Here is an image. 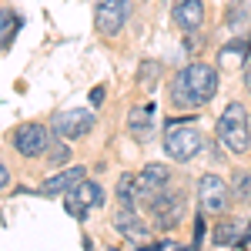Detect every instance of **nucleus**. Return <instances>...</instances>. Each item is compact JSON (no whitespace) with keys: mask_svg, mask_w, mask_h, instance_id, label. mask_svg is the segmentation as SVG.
I'll list each match as a JSON object with an SVG mask.
<instances>
[{"mask_svg":"<svg viewBox=\"0 0 251 251\" xmlns=\"http://www.w3.org/2000/svg\"><path fill=\"white\" fill-rule=\"evenodd\" d=\"M221 87V74L208 60H191L168 80V100L174 111H201L208 107Z\"/></svg>","mask_w":251,"mask_h":251,"instance_id":"nucleus-1","label":"nucleus"},{"mask_svg":"<svg viewBox=\"0 0 251 251\" xmlns=\"http://www.w3.org/2000/svg\"><path fill=\"white\" fill-rule=\"evenodd\" d=\"M141 204H144V218L151 221L154 234H174L188 221V188L177 181L164 184L161 191L141 194Z\"/></svg>","mask_w":251,"mask_h":251,"instance_id":"nucleus-2","label":"nucleus"},{"mask_svg":"<svg viewBox=\"0 0 251 251\" xmlns=\"http://www.w3.org/2000/svg\"><path fill=\"white\" fill-rule=\"evenodd\" d=\"M214 141L225 148V154L238 161L251 157V111L245 107V100H228L214 124Z\"/></svg>","mask_w":251,"mask_h":251,"instance_id":"nucleus-3","label":"nucleus"},{"mask_svg":"<svg viewBox=\"0 0 251 251\" xmlns=\"http://www.w3.org/2000/svg\"><path fill=\"white\" fill-rule=\"evenodd\" d=\"M204 131L201 127H194V124H177V121H171L168 124V134H164V154L171 157V161H177V164H188V161H194V157L204 151Z\"/></svg>","mask_w":251,"mask_h":251,"instance_id":"nucleus-4","label":"nucleus"},{"mask_svg":"<svg viewBox=\"0 0 251 251\" xmlns=\"http://www.w3.org/2000/svg\"><path fill=\"white\" fill-rule=\"evenodd\" d=\"M194 194H198V208H201L204 214H214V218H221V214H228L234 208L231 181L221 177V174H214V171H208V174L198 177Z\"/></svg>","mask_w":251,"mask_h":251,"instance_id":"nucleus-5","label":"nucleus"},{"mask_svg":"<svg viewBox=\"0 0 251 251\" xmlns=\"http://www.w3.org/2000/svg\"><path fill=\"white\" fill-rule=\"evenodd\" d=\"M54 131H50V124H40V121H24L17 124L14 131H10V148L17 151L20 157H27V161H37V157L47 154V148L54 144Z\"/></svg>","mask_w":251,"mask_h":251,"instance_id":"nucleus-6","label":"nucleus"},{"mask_svg":"<svg viewBox=\"0 0 251 251\" xmlns=\"http://www.w3.org/2000/svg\"><path fill=\"white\" fill-rule=\"evenodd\" d=\"M131 20V0H94V30L104 40L121 37Z\"/></svg>","mask_w":251,"mask_h":251,"instance_id":"nucleus-7","label":"nucleus"},{"mask_svg":"<svg viewBox=\"0 0 251 251\" xmlns=\"http://www.w3.org/2000/svg\"><path fill=\"white\" fill-rule=\"evenodd\" d=\"M97 124V114L91 107H71V111H57V114L50 117V131L64 141H84V137L94 131Z\"/></svg>","mask_w":251,"mask_h":251,"instance_id":"nucleus-8","label":"nucleus"},{"mask_svg":"<svg viewBox=\"0 0 251 251\" xmlns=\"http://www.w3.org/2000/svg\"><path fill=\"white\" fill-rule=\"evenodd\" d=\"M111 228H114L117 234H124V238H127L131 245H137V248H144V245L154 241V228H151V221L141 218L137 208H131V204H121V208L114 211Z\"/></svg>","mask_w":251,"mask_h":251,"instance_id":"nucleus-9","label":"nucleus"},{"mask_svg":"<svg viewBox=\"0 0 251 251\" xmlns=\"http://www.w3.org/2000/svg\"><path fill=\"white\" fill-rule=\"evenodd\" d=\"M248 241H251V218H228V214H221V221H214V228H211L214 248H245Z\"/></svg>","mask_w":251,"mask_h":251,"instance_id":"nucleus-10","label":"nucleus"},{"mask_svg":"<svg viewBox=\"0 0 251 251\" xmlns=\"http://www.w3.org/2000/svg\"><path fill=\"white\" fill-rule=\"evenodd\" d=\"M84 177H87V168L84 164H67L64 171H54L50 177H44V184L34 194L37 198H64V194L74 191V184L84 181Z\"/></svg>","mask_w":251,"mask_h":251,"instance_id":"nucleus-11","label":"nucleus"},{"mask_svg":"<svg viewBox=\"0 0 251 251\" xmlns=\"http://www.w3.org/2000/svg\"><path fill=\"white\" fill-rule=\"evenodd\" d=\"M204 17H208L204 0H174L171 3V20L181 34H198L204 27Z\"/></svg>","mask_w":251,"mask_h":251,"instance_id":"nucleus-12","label":"nucleus"},{"mask_svg":"<svg viewBox=\"0 0 251 251\" xmlns=\"http://www.w3.org/2000/svg\"><path fill=\"white\" fill-rule=\"evenodd\" d=\"M154 127H157V107L154 104H141L127 114V134L137 144H151L154 141Z\"/></svg>","mask_w":251,"mask_h":251,"instance_id":"nucleus-13","label":"nucleus"},{"mask_svg":"<svg viewBox=\"0 0 251 251\" xmlns=\"http://www.w3.org/2000/svg\"><path fill=\"white\" fill-rule=\"evenodd\" d=\"M174 181V168H168L164 161H148L141 171H137V194H151L161 191L164 184Z\"/></svg>","mask_w":251,"mask_h":251,"instance_id":"nucleus-14","label":"nucleus"},{"mask_svg":"<svg viewBox=\"0 0 251 251\" xmlns=\"http://www.w3.org/2000/svg\"><path fill=\"white\" fill-rule=\"evenodd\" d=\"M71 198H74L80 208L91 214V211H97V208H104L107 191H104V184H100V181H94V177H84V181H77V184H74Z\"/></svg>","mask_w":251,"mask_h":251,"instance_id":"nucleus-15","label":"nucleus"},{"mask_svg":"<svg viewBox=\"0 0 251 251\" xmlns=\"http://www.w3.org/2000/svg\"><path fill=\"white\" fill-rule=\"evenodd\" d=\"M251 54V37H231L221 50H218V71H234L245 67V60Z\"/></svg>","mask_w":251,"mask_h":251,"instance_id":"nucleus-16","label":"nucleus"},{"mask_svg":"<svg viewBox=\"0 0 251 251\" xmlns=\"http://www.w3.org/2000/svg\"><path fill=\"white\" fill-rule=\"evenodd\" d=\"M20 27H24V17H20L17 10L14 7H0V50H7L14 44Z\"/></svg>","mask_w":251,"mask_h":251,"instance_id":"nucleus-17","label":"nucleus"},{"mask_svg":"<svg viewBox=\"0 0 251 251\" xmlns=\"http://www.w3.org/2000/svg\"><path fill=\"white\" fill-rule=\"evenodd\" d=\"M228 181H231L234 204H241V208H251V168H234Z\"/></svg>","mask_w":251,"mask_h":251,"instance_id":"nucleus-18","label":"nucleus"},{"mask_svg":"<svg viewBox=\"0 0 251 251\" xmlns=\"http://www.w3.org/2000/svg\"><path fill=\"white\" fill-rule=\"evenodd\" d=\"M114 198H117V204H131V208L141 204V194H137V174H121V177H117Z\"/></svg>","mask_w":251,"mask_h":251,"instance_id":"nucleus-19","label":"nucleus"},{"mask_svg":"<svg viewBox=\"0 0 251 251\" xmlns=\"http://www.w3.org/2000/svg\"><path fill=\"white\" fill-rule=\"evenodd\" d=\"M44 157H47V168H67V161L74 157V148H71V141L60 137V141H54V144L47 148Z\"/></svg>","mask_w":251,"mask_h":251,"instance_id":"nucleus-20","label":"nucleus"},{"mask_svg":"<svg viewBox=\"0 0 251 251\" xmlns=\"http://www.w3.org/2000/svg\"><path fill=\"white\" fill-rule=\"evenodd\" d=\"M157 80H161V60H154V57L141 60V67H137V87H154Z\"/></svg>","mask_w":251,"mask_h":251,"instance_id":"nucleus-21","label":"nucleus"},{"mask_svg":"<svg viewBox=\"0 0 251 251\" xmlns=\"http://www.w3.org/2000/svg\"><path fill=\"white\" fill-rule=\"evenodd\" d=\"M64 211L71 214V218H77V221H84V218H87V211L80 208V204L74 201V198H71V194H64Z\"/></svg>","mask_w":251,"mask_h":251,"instance_id":"nucleus-22","label":"nucleus"},{"mask_svg":"<svg viewBox=\"0 0 251 251\" xmlns=\"http://www.w3.org/2000/svg\"><path fill=\"white\" fill-rule=\"evenodd\" d=\"M241 87H245V94L251 97V54L245 60V67H241Z\"/></svg>","mask_w":251,"mask_h":251,"instance_id":"nucleus-23","label":"nucleus"},{"mask_svg":"<svg viewBox=\"0 0 251 251\" xmlns=\"http://www.w3.org/2000/svg\"><path fill=\"white\" fill-rule=\"evenodd\" d=\"M204 218H208L204 211L194 218V245H201V241H204Z\"/></svg>","mask_w":251,"mask_h":251,"instance_id":"nucleus-24","label":"nucleus"},{"mask_svg":"<svg viewBox=\"0 0 251 251\" xmlns=\"http://www.w3.org/2000/svg\"><path fill=\"white\" fill-rule=\"evenodd\" d=\"M238 20H248V14H245L241 3H231V10H228V24H238Z\"/></svg>","mask_w":251,"mask_h":251,"instance_id":"nucleus-25","label":"nucleus"},{"mask_svg":"<svg viewBox=\"0 0 251 251\" xmlns=\"http://www.w3.org/2000/svg\"><path fill=\"white\" fill-rule=\"evenodd\" d=\"M10 188V168H7V161L0 157V191H7Z\"/></svg>","mask_w":251,"mask_h":251,"instance_id":"nucleus-26","label":"nucleus"},{"mask_svg":"<svg viewBox=\"0 0 251 251\" xmlns=\"http://www.w3.org/2000/svg\"><path fill=\"white\" fill-rule=\"evenodd\" d=\"M104 97H107V91H104V84H100V87L91 91V104H104Z\"/></svg>","mask_w":251,"mask_h":251,"instance_id":"nucleus-27","label":"nucleus"}]
</instances>
